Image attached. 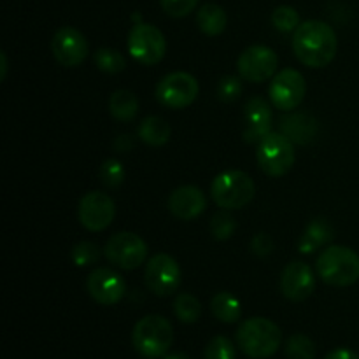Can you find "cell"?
I'll use <instances>...</instances> for the list:
<instances>
[{
	"mask_svg": "<svg viewBox=\"0 0 359 359\" xmlns=\"http://www.w3.org/2000/svg\"><path fill=\"white\" fill-rule=\"evenodd\" d=\"M51 51L60 65L74 69L86 60L90 48H88L86 37L79 30L72 27H63L53 35Z\"/></svg>",
	"mask_w": 359,
	"mask_h": 359,
	"instance_id": "13",
	"label": "cell"
},
{
	"mask_svg": "<svg viewBox=\"0 0 359 359\" xmlns=\"http://www.w3.org/2000/svg\"><path fill=\"white\" fill-rule=\"evenodd\" d=\"M280 130L284 135L293 144H305L312 142L318 133V123L312 116L304 114V112H294V114L284 116L280 119Z\"/></svg>",
	"mask_w": 359,
	"mask_h": 359,
	"instance_id": "19",
	"label": "cell"
},
{
	"mask_svg": "<svg viewBox=\"0 0 359 359\" xmlns=\"http://www.w3.org/2000/svg\"><path fill=\"white\" fill-rule=\"evenodd\" d=\"M100 179L107 188H119L125 181V168L121 161L118 160H105L100 167Z\"/></svg>",
	"mask_w": 359,
	"mask_h": 359,
	"instance_id": "31",
	"label": "cell"
},
{
	"mask_svg": "<svg viewBox=\"0 0 359 359\" xmlns=\"http://www.w3.org/2000/svg\"><path fill=\"white\" fill-rule=\"evenodd\" d=\"M339 49L337 34L328 23L318 20L305 21L294 30V56L311 69H323L333 62Z\"/></svg>",
	"mask_w": 359,
	"mask_h": 359,
	"instance_id": "1",
	"label": "cell"
},
{
	"mask_svg": "<svg viewBox=\"0 0 359 359\" xmlns=\"http://www.w3.org/2000/svg\"><path fill=\"white\" fill-rule=\"evenodd\" d=\"M272 23L277 30L286 34V32H294L300 27V16L293 7L280 6L272 13Z\"/></svg>",
	"mask_w": 359,
	"mask_h": 359,
	"instance_id": "30",
	"label": "cell"
},
{
	"mask_svg": "<svg viewBox=\"0 0 359 359\" xmlns=\"http://www.w3.org/2000/svg\"><path fill=\"white\" fill-rule=\"evenodd\" d=\"M286 354L290 359H314L316 346L307 335L297 333V335H293L287 340Z\"/></svg>",
	"mask_w": 359,
	"mask_h": 359,
	"instance_id": "28",
	"label": "cell"
},
{
	"mask_svg": "<svg viewBox=\"0 0 359 359\" xmlns=\"http://www.w3.org/2000/svg\"><path fill=\"white\" fill-rule=\"evenodd\" d=\"M207 198L196 186H181L168 196V210L177 219L191 221L205 210Z\"/></svg>",
	"mask_w": 359,
	"mask_h": 359,
	"instance_id": "18",
	"label": "cell"
},
{
	"mask_svg": "<svg viewBox=\"0 0 359 359\" xmlns=\"http://www.w3.org/2000/svg\"><path fill=\"white\" fill-rule=\"evenodd\" d=\"M258 165L269 177H283L294 165V146L284 133L270 132L263 137L256 151Z\"/></svg>",
	"mask_w": 359,
	"mask_h": 359,
	"instance_id": "6",
	"label": "cell"
},
{
	"mask_svg": "<svg viewBox=\"0 0 359 359\" xmlns=\"http://www.w3.org/2000/svg\"><path fill=\"white\" fill-rule=\"evenodd\" d=\"M114 200L100 191H90L79 202V221L86 230L102 231L114 221Z\"/></svg>",
	"mask_w": 359,
	"mask_h": 359,
	"instance_id": "14",
	"label": "cell"
},
{
	"mask_svg": "<svg viewBox=\"0 0 359 359\" xmlns=\"http://www.w3.org/2000/svg\"><path fill=\"white\" fill-rule=\"evenodd\" d=\"M198 81L188 72H172L156 86V100L168 109H186L198 98Z\"/></svg>",
	"mask_w": 359,
	"mask_h": 359,
	"instance_id": "8",
	"label": "cell"
},
{
	"mask_svg": "<svg viewBox=\"0 0 359 359\" xmlns=\"http://www.w3.org/2000/svg\"><path fill=\"white\" fill-rule=\"evenodd\" d=\"M316 270L330 286H353L359 280V255L346 245H330L318 258Z\"/></svg>",
	"mask_w": 359,
	"mask_h": 359,
	"instance_id": "3",
	"label": "cell"
},
{
	"mask_svg": "<svg viewBox=\"0 0 359 359\" xmlns=\"http://www.w3.org/2000/svg\"><path fill=\"white\" fill-rule=\"evenodd\" d=\"M0 60H2V74H0V79H6V74H7V55L6 53H0Z\"/></svg>",
	"mask_w": 359,
	"mask_h": 359,
	"instance_id": "38",
	"label": "cell"
},
{
	"mask_svg": "<svg viewBox=\"0 0 359 359\" xmlns=\"http://www.w3.org/2000/svg\"><path fill=\"white\" fill-rule=\"evenodd\" d=\"M174 312L179 321L186 323V325H193L202 316V304L193 294L181 293L174 302Z\"/></svg>",
	"mask_w": 359,
	"mask_h": 359,
	"instance_id": "25",
	"label": "cell"
},
{
	"mask_svg": "<svg viewBox=\"0 0 359 359\" xmlns=\"http://www.w3.org/2000/svg\"><path fill=\"white\" fill-rule=\"evenodd\" d=\"M272 128V111L262 97L249 98L244 107V140L248 144L259 142Z\"/></svg>",
	"mask_w": 359,
	"mask_h": 359,
	"instance_id": "17",
	"label": "cell"
},
{
	"mask_svg": "<svg viewBox=\"0 0 359 359\" xmlns=\"http://www.w3.org/2000/svg\"><path fill=\"white\" fill-rule=\"evenodd\" d=\"M160 2L170 18H184L195 11L198 0H160Z\"/></svg>",
	"mask_w": 359,
	"mask_h": 359,
	"instance_id": "34",
	"label": "cell"
},
{
	"mask_svg": "<svg viewBox=\"0 0 359 359\" xmlns=\"http://www.w3.org/2000/svg\"><path fill=\"white\" fill-rule=\"evenodd\" d=\"M144 280L149 291H153L156 297H170L181 286V266L172 256L156 255L147 262Z\"/></svg>",
	"mask_w": 359,
	"mask_h": 359,
	"instance_id": "11",
	"label": "cell"
},
{
	"mask_svg": "<svg viewBox=\"0 0 359 359\" xmlns=\"http://www.w3.org/2000/svg\"><path fill=\"white\" fill-rule=\"evenodd\" d=\"M325 359H359V356L351 349H335L326 354Z\"/></svg>",
	"mask_w": 359,
	"mask_h": 359,
	"instance_id": "36",
	"label": "cell"
},
{
	"mask_svg": "<svg viewBox=\"0 0 359 359\" xmlns=\"http://www.w3.org/2000/svg\"><path fill=\"white\" fill-rule=\"evenodd\" d=\"M256 186L242 170H226L216 175L210 184V196L217 207L226 210L244 209L252 202Z\"/></svg>",
	"mask_w": 359,
	"mask_h": 359,
	"instance_id": "5",
	"label": "cell"
},
{
	"mask_svg": "<svg viewBox=\"0 0 359 359\" xmlns=\"http://www.w3.org/2000/svg\"><path fill=\"white\" fill-rule=\"evenodd\" d=\"M86 290L98 305L111 307L123 300L126 293V283L112 269H97L88 276Z\"/></svg>",
	"mask_w": 359,
	"mask_h": 359,
	"instance_id": "15",
	"label": "cell"
},
{
	"mask_svg": "<svg viewBox=\"0 0 359 359\" xmlns=\"http://www.w3.org/2000/svg\"><path fill=\"white\" fill-rule=\"evenodd\" d=\"M109 112L114 119L121 123H130L139 112V100L132 91L118 90L109 98Z\"/></svg>",
	"mask_w": 359,
	"mask_h": 359,
	"instance_id": "22",
	"label": "cell"
},
{
	"mask_svg": "<svg viewBox=\"0 0 359 359\" xmlns=\"http://www.w3.org/2000/svg\"><path fill=\"white\" fill-rule=\"evenodd\" d=\"M165 359H189V358L186 356V354H182V353H174V354H168V356Z\"/></svg>",
	"mask_w": 359,
	"mask_h": 359,
	"instance_id": "39",
	"label": "cell"
},
{
	"mask_svg": "<svg viewBox=\"0 0 359 359\" xmlns=\"http://www.w3.org/2000/svg\"><path fill=\"white\" fill-rule=\"evenodd\" d=\"M174 340V330L163 316L151 314L137 321L132 332V342L137 353L147 359L167 356Z\"/></svg>",
	"mask_w": 359,
	"mask_h": 359,
	"instance_id": "4",
	"label": "cell"
},
{
	"mask_svg": "<svg viewBox=\"0 0 359 359\" xmlns=\"http://www.w3.org/2000/svg\"><path fill=\"white\" fill-rule=\"evenodd\" d=\"M95 65L107 74H119L126 69V60L118 49L112 48H100L93 55Z\"/></svg>",
	"mask_w": 359,
	"mask_h": 359,
	"instance_id": "26",
	"label": "cell"
},
{
	"mask_svg": "<svg viewBox=\"0 0 359 359\" xmlns=\"http://www.w3.org/2000/svg\"><path fill=\"white\" fill-rule=\"evenodd\" d=\"M104 255L118 269L135 270L146 262L147 244L132 231H121L109 238Z\"/></svg>",
	"mask_w": 359,
	"mask_h": 359,
	"instance_id": "9",
	"label": "cell"
},
{
	"mask_svg": "<svg viewBox=\"0 0 359 359\" xmlns=\"http://www.w3.org/2000/svg\"><path fill=\"white\" fill-rule=\"evenodd\" d=\"M333 238V228L326 219H314L307 226L305 233L302 235L300 242H298V249L304 255H311V252L318 251L321 245H326Z\"/></svg>",
	"mask_w": 359,
	"mask_h": 359,
	"instance_id": "21",
	"label": "cell"
},
{
	"mask_svg": "<svg viewBox=\"0 0 359 359\" xmlns=\"http://www.w3.org/2000/svg\"><path fill=\"white\" fill-rule=\"evenodd\" d=\"M316 290V277L304 262L287 263L280 276V291L291 302H305Z\"/></svg>",
	"mask_w": 359,
	"mask_h": 359,
	"instance_id": "16",
	"label": "cell"
},
{
	"mask_svg": "<svg viewBox=\"0 0 359 359\" xmlns=\"http://www.w3.org/2000/svg\"><path fill=\"white\" fill-rule=\"evenodd\" d=\"M279 67L276 51L266 46H251L244 49L237 60L238 76L249 83H265L272 79Z\"/></svg>",
	"mask_w": 359,
	"mask_h": 359,
	"instance_id": "12",
	"label": "cell"
},
{
	"mask_svg": "<svg viewBox=\"0 0 359 359\" xmlns=\"http://www.w3.org/2000/svg\"><path fill=\"white\" fill-rule=\"evenodd\" d=\"M237 344L242 353L252 359H266L279 351L283 332L266 318H251L241 323L237 330Z\"/></svg>",
	"mask_w": 359,
	"mask_h": 359,
	"instance_id": "2",
	"label": "cell"
},
{
	"mask_svg": "<svg viewBox=\"0 0 359 359\" xmlns=\"http://www.w3.org/2000/svg\"><path fill=\"white\" fill-rule=\"evenodd\" d=\"M114 147L119 151V153H126V151H130L133 147L132 137H130V135H119L118 139H116Z\"/></svg>",
	"mask_w": 359,
	"mask_h": 359,
	"instance_id": "37",
	"label": "cell"
},
{
	"mask_svg": "<svg viewBox=\"0 0 359 359\" xmlns=\"http://www.w3.org/2000/svg\"><path fill=\"white\" fill-rule=\"evenodd\" d=\"M226 13L217 4H205L196 13V25L209 37H217L226 30Z\"/></svg>",
	"mask_w": 359,
	"mask_h": 359,
	"instance_id": "20",
	"label": "cell"
},
{
	"mask_svg": "<svg viewBox=\"0 0 359 359\" xmlns=\"http://www.w3.org/2000/svg\"><path fill=\"white\" fill-rule=\"evenodd\" d=\"M126 46L130 56L142 65H156L167 53L165 35L160 28L147 23H139L130 30Z\"/></svg>",
	"mask_w": 359,
	"mask_h": 359,
	"instance_id": "7",
	"label": "cell"
},
{
	"mask_svg": "<svg viewBox=\"0 0 359 359\" xmlns=\"http://www.w3.org/2000/svg\"><path fill=\"white\" fill-rule=\"evenodd\" d=\"M139 137L147 146H163L170 139V126L158 116H147L139 125Z\"/></svg>",
	"mask_w": 359,
	"mask_h": 359,
	"instance_id": "23",
	"label": "cell"
},
{
	"mask_svg": "<svg viewBox=\"0 0 359 359\" xmlns=\"http://www.w3.org/2000/svg\"><path fill=\"white\" fill-rule=\"evenodd\" d=\"M273 249V241L270 238V235L266 233H258L255 238L251 241V251L255 252L256 256L259 258H265L272 252Z\"/></svg>",
	"mask_w": 359,
	"mask_h": 359,
	"instance_id": "35",
	"label": "cell"
},
{
	"mask_svg": "<svg viewBox=\"0 0 359 359\" xmlns=\"http://www.w3.org/2000/svg\"><path fill=\"white\" fill-rule=\"evenodd\" d=\"M242 93V83L238 77L226 76L219 81L217 84V98L221 102H233L241 97Z\"/></svg>",
	"mask_w": 359,
	"mask_h": 359,
	"instance_id": "33",
	"label": "cell"
},
{
	"mask_svg": "<svg viewBox=\"0 0 359 359\" xmlns=\"http://www.w3.org/2000/svg\"><path fill=\"white\" fill-rule=\"evenodd\" d=\"M237 351L226 337H214L205 347V359H235Z\"/></svg>",
	"mask_w": 359,
	"mask_h": 359,
	"instance_id": "32",
	"label": "cell"
},
{
	"mask_svg": "<svg viewBox=\"0 0 359 359\" xmlns=\"http://www.w3.org/2000/svg\"><path fill=\"white\" fill-rule=\"evenodd\" d=\"M209 228L214 238H217V241H228L235 233V230H237V223H235V217L226 209H223L214 214Z\"/></svg>",
	"mask_w": 359,
	"mask_h": 359,
	"instance_id": "27",
	"label": "cell"
},
{
	"mask_svg": "<svg viewBox=\"0 0 359 359\" xmlns=\"http://www.w3.org/2000/svg\"><path fill=\"white\" fill-rule=\"evenodd\" d=\"M307 93L305 77L294 69H284L272 77L269 86L270 102L279 111H294L304 102Z\"/></svg>",
	"mask_w": 359,
	"mask_h": 359,
	"instance_id": "10",
	"label": "cell"
},
{
	"mask_svg": "<svg viewBox=\"0 0 359 359\" xmlns=\"http://www.w3.org/2000/svg\"><path fill=\"white\" fill-rule=\"evenodd\" d=\"M210 311H212L214 318L219 319L221 323H228V325L237 323L242 314L241 302L233 294L228 293V291H221V293H217L212 298V302H210Z\"/></svg>",
	"mask_w": 359,
	"mask_h": 359,
	"instance_id": "24",
	"label": "cell"
},
{
	"mask_svg": "<svg viewBox=\"0 0 359 359\" xmlns=\"http://www.w3.org/2000/svg\"><path fill=\"white\" fill-rule=\"evenodd\" d=\"M100 258V248H98L95 242L84 241L79 242L77 245H74V249L70 251V259L76 263L77 266H88L93 265Z\"/></svg>",
	"mask_w": 359,
	"mask_h": 359,
	"instance_id": "29",
	"label": "cell"
}]
</instances>
